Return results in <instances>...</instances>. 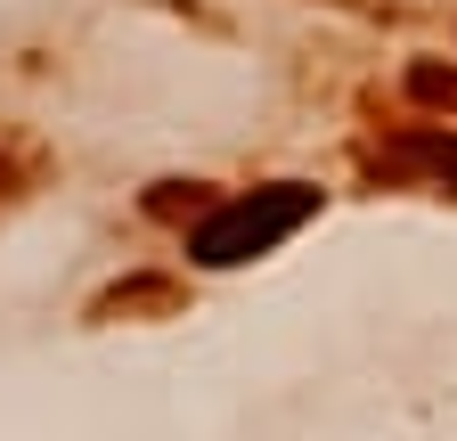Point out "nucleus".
<instances>
[{
    "instance_id": "nucleus-1",
    "label": "nucleus",
    "mask_w": 457,
    "mask_h": 441,
    "mask_svg": "<svg viewBox=\"0 0 457 441\" xmlns=\"http://www.w3.org/2000/svg\"><path fill=\"white\" fill-rule=\"evenodd\" d=\"M311 212H319V188L311 180H278V188H253V196H228V204H212L188 229V254L204 270H237V262L270 254L278 237H295Z\"/></svg>"
},
{
    "instance_id": "nucleus-4",
    "label": "nucleus",
    "mask_w": 457,
    "mask_h": 441,
    "mask_svg": "<svg viewBox=\"0 0 457 441\" xmlns=\"http://www.w3.org/2000/svg\"><path fill=\"white\" fill-rule=\"evenodd\" d=\"M409 98H425V106H457V74L433 66V58H417V66H409Z\"/></svg>"
},
{
    "instance_id": "nucleus-3",
    "label": "nucleus",
    "mask_w": 457,
    "mask_h": 441,
    "mask_svg": "<svg viewBox=\"0 0 457 441\" xmlns=\"http://www.w3.org/2000/svg\"><path fill=\"white\" fill-rule=\"evenodd\" d=\"M180 303V287H163V279H131V287H114L106 303H98V319H114V311H171Z\"/></svg>"
},
{
    "instance_id": "nucleus-2",
    "label": "nucleus",
    "mask_w": 457,
    "mask_h": 441,
    "mask_svg": "<svg viewBox=\"0 0 457 441\" xmlns=\"http://www.w3.org/2000/svg\"><path fill=\"white\" fill-rule=\"evenodd\" d=\"M392 163H400V172H433V180L457 188V139H449V131H425V123L400 131V139H392Z\"/></svg>"
}]
</instances>
